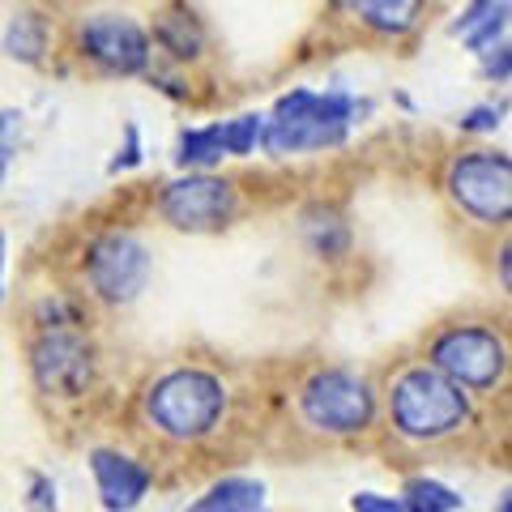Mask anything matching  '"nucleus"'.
I'll return each mask as SVG.
<instances>
[{"instance_id":"ddd939ff","label":"nucleus","mask_w":512,"mask_h":512,"mask_svg":"<svg viewBox=\"0 0 512 512\" xmlns=\"http://www.w3.org/2000/svg\"><path fill=\"white\" fill-rule=\"evenodd\" d=\"M402 504H406V512H457L461 495L453 487L436 483V478H410Z\"/></svg>"},{"instance_id":"4be33fe9","label":"nucleus","mask_w":512,"mask_h":512,"mask_svg":"<svg viewBox=\"0 0 512 512\" xmlns=\"http://www.w3.org/2000/svg\"><path fill=\"white\" fill-rule=\"evenodd\" d=\"M30 512H56V487L47 478L30 483Z\"/></svg>"},{"instance_id":"f03ea898","label":"nucleus","mask_w":512,"mask_h":512,"mask_svg":"<svg viewBox=\"0 0 512 512\" xmlns=\"http://www.w3.org/2000/svg\"><path fill=\"white\" fill-rule=\"evenodd\" d=\"M222 410H227V389H222V380L210 372H197V367L163 376L146 397V414L171 440L210 436L222 419Z\"/></svg>"},{"instance_id":"a211bd4d","label":"nucleus","mask_w":512,"mask_h":512,"mask_svg":"<svg viewBox=\"0 0 512 512\" xmlns=\"http://www.w3.org/2000/svg\"><path fill=\"white\" fill-rule=\"evenodd\" d=\"M9 56H22V60L43 56V22L35 13H22V18L9 26Z\"/></svg>"},{"instance_id":"6e6552de","label":"nucleus","mask_w":512,"mask_h":512,"mask_svg":"<svg viewBox=\"0 0 512 512\" xmlns=\"http://www.w3.org/2000/svg\"><path fill=\"white\" fill-rule=\"evenodd\" d=\"M90 282L111 303L137 299V291L150 282V252L133 235H103L90 248Z\"/></svg>"},{"instance_id":"4468645a","label":"nucleus","mask_w":512,"mask_h":512,"mask_svg":"<svg viewBox=\"0 0 512 512\" xmlns=\"http://www.w3.org/2000/svg\"><path fill=\"white\" fill-rule=\"evenodd\" d=\"M504 22H508V5H474L466 18L457 22V30L470 47H487L504 30Z\"/></svg>"},{"instance_id":"f257e3e1","label":"nucleus","mask_w":512,"mask_h":512,"mask_svg":"<svg viewBox=\"0 0 512 512\" xmlns=\"http://www.w3.org/2000/svg\"><path fill=\"white\" fill-rule=\"evenodd\" d=\"M359 103L350 94H316V90H291L278 99L274 116L265 120V146L269 154H303L325 150L346 141L350 124L359 120Z\"/></svg>"},{"instance_id":"1a4fd4ad","label":"nucleus","mask_w":512,"mask_h":512,"mask_svg":"<svg viewBox=\"0 0 512 512\" xmlns=\"http://www.w3.org/2000/svg\"><path fill=\"white\" fill-rule=\"evenodd\" d=\"M82 47L116 73H137V69H146V60H150L146 30L128 18H111V13H99V18H90L82 26Z\"/></svg>"},{"instance_id":"b1692460","label":"nucleus","mask_w":512,"mask_h":512,"mask_svg":"<svg viewBox=\"0 0 512 512\" xmlns=\"http://www.w3.org/2000/svg\"><path fill=\"white\" fill-rule=\"evenodd\" d=\"M0 274H5V239H0Z\"/></svg>"},{"instance_id":"6ab92c4d","label":"nucleus","mask_w":512,"mask_h":512,"mask_svg":"<svg viewBox=\"0 0 512 512\" xmlns=\"http://www.w3.org/2000/svg\"><path fill=\"white\" fill-rule=\"evenodd\" d=\"M158 39H163L175 56H197V26H192L184 13H175V18L163 22V30H158Z\"/></svg>"},{"instance_id":"9d476101","label":"nucleus","mask_w":512,"mask_h":512,"mask_svg":"<svg viewBox=\"0 0 512 512\" xmlns=\"http://www.w3.org/2000/svg\"><path fill=\"white\" fill-rule=\"evenodd\" d=\"M35 372L43 380V389L56 393H77L90 380V346L77 333H47L35 350Z\"/></svg>"},{"instance_id":"2eb2a0df","label":"nucleus","mask_w":512,"mask_h":512,"mask_svg":"<svg viewBox=\"0 0 512 512\" xmlns=\"http://www.w3.org/2000/svg\"><path fill=\"white\" fill-rule=\"evenodd\" d=\"M180 158L184 167H210V163H218L222 158V137H218V124H210V128H192V133H184L180 137Z\"/></svg>"},{"instance_id":"20e7f679","label":"nucleus","mask_w":512,"mask_h":512,"mask_svg":"<svg viewBox=\"0 0 512 512\" xmlns=\"http://www.w3.org/2000/svg\"><path fill=\"white\" fill-rule=\"evenodd\" d=\"M303 414H308L312 427L346 436V431H363L372 423L376 397L367 389V380H359V376L320 372L308 380V389H303Z\"/></svg>"},{"instance_id":"5701e85b","label":"nucleus","mask_w":512,"mask_h":512,"mask_svg":"<svg viewBox=\"0 0 512 512\" xmlns=\"http://www.w3.org/2000/svg\"><path fill=\"white\" fill-rule=\"evenodd\" d=\"M495 124V111L491 107H483V111H474V116L466 120V128H491Z\"/></svg>"},{"instance_id":"7ed1b4c3","label":"nucleus","mask_w":512,"mask_h":512,"mask_svg":"<svg viewBox=\"0 0 512 512\" xmlns=\"http://www.w3.org/2000/svg\"><path fill=\"white\" fill-rule=\"evenodd\" d=\"M470 419V397L436 367H414L393 384V423L410 440H440Z\"/></svg>"},{"instance_id":"f8f14e48","label":"nucleus","mask_w":512,"mask_h":512,"mask_svg":"<svg viewBox=\"0 0 512 512\" xmlns=\"http://www.w3.org/2000/svg\"><path fill=\"white\" fill-rule=\"evenodd\" d=\"M188 512H265V487L252 478H222Z\"/></svg>"},{"instance_id":"423d86ee","label":"nucleus","mask_w":512,"mask_h":512,"mask_svg":"<svg viewBox=\"0 0 512 512\" xmlns=\"http://www.w3.org/2000/svg\"><path fill=\"white\" fill-rule=\"evenodd\" d=\"M431 359L457 389H491L504 376V342L491 329H448L431 346Z\"/></svg>"},{"instance_id":"dca6fc26","label":"nucleus","mask_w":512,"mask_h":512,"mask_svg":"<svg viewBox=\"0 0 512 512\" xmlns=\"http://www.w3.org/2000/svg\"><path fill=\"white\" fill-rule=\"evenodd\" d=\"M355 13L376 30H406V26H414V18H419V5H414V0H397V5L363 0V5H355Z\"/></svg>"},{"instance_id":"412c9836","label":"nucleus","mask_w":512,"mask_h":512,"mask_svg":"<svg viewBox=\"0 0 512 512\" xmlns=\"http://www.w3.org/2000/svg\"><path fill=\"white\" fill-rule=\"evenodd\" d=\"M355 512H406L402 500H393V495H376V491H359L355 500H350Z\"/></svg>"},{"instance_id":"f3484780","label":"nucleus","mask_w":512,"mask_h":512,"mask_svg":"<svg viewBox=\"0 0 512 512\" xmlns=\"http://www.w3.org/2000/svg\"><path fill=\"white\" fill-rule=\"evenodd\" d=\"M218 137H222V154H252V146L265 137V120L261 116H239L218 124Z\"/></svg>"},{"instance_id":"39448f33","label":"nucleus","mask_w":512,"mask_h":512,"mask_svg":"<svg viewBox=\"0 0 512 512\" xmlns=\"http://www.w3.org/2000/svg\"><path fill=\"white\" fill-rule=\"evenodd\" d=\"M448 192L478 222H504L512 210V163L504 154H466L448 171Z\"/></svg>"},{"instance_id":"9b49d317","label":"nucleus","mask_w":512,"mask_h":512,"mask_svg":"<svg viewBox=\"0 0 512 512\" xmlns=\"http://www.w3.org/2000/svg\"><path fill=\"white\" fill-rule=\"evenodd\" d=\"M90 470H94V483H99L107 512H133L141 504V495L150 491V470L137 466L124 453H111V448H94Z\"/></svg>"},{"instance_id":"aec40b11","label":"nucleus","mask_w":512,"mask_h":512,"mask_svg":"<svg viewBox=\"0 0 512 512\" xmlns=\"http://www.w3.org/2000/svg\"><path fill=\"white\" fill-rule=\"evenodd\" d=\"M18 133H22V116H18V111H0V171H5L9 154L18 150Z\"/></svg>"},{"instance_id":"0eeeda50","label":"nucleus","mask_w":512,"mask_h":512,"mask_svg":"<svg viewBox=\"0 0 512 512\" xmlns=\"http://www.w3.org/2000/svg\"><path fill=\"white\" fill-rule=\"evenodd\" d=\"M235 210V188L214 175H188L163 192V218L180 231H214Z\"/></svg>"}]
</instances>
